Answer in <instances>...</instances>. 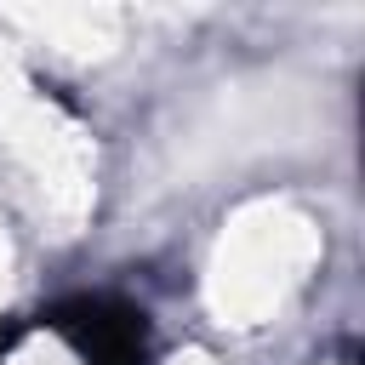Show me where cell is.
Listing matches in <instances>:
<instances>
[{"label": "cell", "mask_w": 365, "mask_h": 365, "mask_svg": "<svg viewBox=\"0 0 365 365\" xmlns=\"http://www.w3.org/2000/svg\"><path fill=\"white\" fill-rule=\"evenodd\" d=\"M40 325L57 331L86 365H154V325L125 297H108V291L57 297L40 314Z\"/></svg>", "instance_id": "obj_1"}]
</instances>
